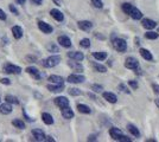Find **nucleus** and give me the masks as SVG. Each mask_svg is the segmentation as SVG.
Segmentation results:
<instances>
[{"label":"nucleus","instance_id":"1","mask_svg":"<svg viewBox=\"0 0 159 142\" xmlns=\"http://www.w3.org/2000/svg\"><path fill=\"white\" fill-rule=\"evenodd\" d=\"M109 135L114 141H124V142H129L132 141L129 137H127L126 135H124V133L120 130L119 128H111L109 129Z\"/></svg>","mask_w":159,"mask_h":142},{"label":"nucleus","instance_id":"2","mask_svg":"<svg viewBox=\"0 0 159 142\" xmlns=\"http://www.w3.org/2000/svg\"><path fill=\"white\" fill-rule=\"evenodd\" d=\"M113 46L119 52H125L127 50V41L122 38H113Z\"/></svg>","mask_w":159,"mask_h":142},{"label":"nucleus","instance_id":"3","mask_svg":"<svg viewBox=\"0 0 159 142\" xmlns=\"http://www.w3.org/2000/svg\"><path fill=\"white\" fill-rule=\"evenodd\" d=\"M60 62H61V56L55 54V56H50L45 61H43V65H44L45 68H53V67L58 65Z\"/></svg>","mask_w":159,"mask_h":142},{"label":"nucleus","instance_id":"4","mask_svg":"<svg viewBox=\"0 0 159 142\" xmlns=\"http://www.w3.org/2000/svg\"><path fill=\"white\" fill-rule=\"evenodd\" d=\"M125 68L131 69V70H137L140 68V64L138 59H135L134 57H128L125 61Z\"/></svg>","mask_w":159,"mask_h":142},{"label":"nucleus","instance_id":"5","mask_svg":"<svg viewBox=\"0 0 159 142\" xmlns=\"http://www.w3.org/2000/svg\"><path fill=\"white\" fill-rule=\"evenodd\" d=\"M66 81L69 83H73V84H80V83H83L86 81V77L82 76V75H77V74H73V75H69Z\"/></svg>","mask_w":159,"mask_h":142},{"label":"nucleus","instance_id":"6","mask_svg":"<svg viewBox=\"0 0 159 142\" xmlns=\"http://www.w3.org/2000/svg\"><path fill=\"white\" fill-rule=\"evenodd\" d=\"M4 72H6V74L18 75L21 72V68H20V67H17V65H13V64H5V67H4Z\"/></svg>","mask_w":159,"mask_h":142},{"label":"nucleus","instance_id":"7","mask_svg":"<svg viewBox=\"0 0 159 142\" xmlns=\"http://www.w3.org/2000/svg\"><path fill=\"white\" fill-rule=\"evenodd\" d=\"M38 27H39V30L43 32V33H47V34L52 33V31H53L52 26H51L50 24H48V23L42 21V20L38 21Z\"/></svg>","mask_w":159,"mask_h":142},{"label":"nucleus","instance_id":"8","mask_svg":"<svg viewBox=\"0 0 159 142\" xmlns=\"http://www.w3.org/2000/svg\"><path fill=\"white\" fill-rule=\"evenodd\" d=\"M55 104H56L58 108L63 109L69 105V100H68L66 97H64V96H58V97L55 98Z\"/></svg>","mask_w":159,"mask_h":142},{"label":"nucleus","instance_id":"9","mask_svg":"<svg viewBox=\"0 0 159 142\" xmlns=\"http://www.w3.org/2000/svg\"><path fill=\"white\" fill-rule=\"evenodd\" d=\"M77 26H79L80 30L88 32V31H90L93 28V23L89 20H81L77 23Z\"/></svg>","mask_w":159,"mask_h":142},{"label":"nucleus","instance_id":"10","mask_svg":"<svg viewBox=\"0 0 159 142\" xmlns=\"http://www.w3.org/2000/svg\"><path fill=\"white\" fill-rule=\"evenodd\" d=\"M68 65L73 69L74 71H77V72H83V65H82L79 61H74V59H71V61L68 62Z\"/></svg>","mask_w":159,"mask_h":142},{"label":"nucleus","instance_id":"11","mask_svg":"<svg viewBox=\"0 0 159 142\" xmlns=\"http://www.w3.org/2000/svg\"><path fill=\"white\" fill-rule=\"evenodd\" d=\"M68 57H69L70 59L79 61V62L84 59V54H82V52H80V51H70V52H68Z\"/></svg>","mask_w":159,"mask_h":142},{"label":"nucleus","instance_id":"12","mask_svg":"<svg viewBox=\"0 0 159 142\" xmlns=\"http://www.w3.org/2000/svg\"><path fill=\"white\" fill-rule=\"evenodd\" d=\"M57 41H58V44L61 46L66 47V49L71 46V39L69 37H66V36H60Z\"/></svg>","mask_w":159,"mask_h":142},{"label":"nucleus","instance_id":"13","mask_svg":"<svg viewBox=\"0 0 159 142\" xmlns=\"http://www.w3.org/2000/svg\"><path fill=\"white\" fill-rule=\"evenodd\" d=\"M12 104L11 103H2V104H0V113L2 114V115H8V114H11L12 113Z\"/></svg>","mask_w":159,"mask_h":142},{"label":"nucleus","instance_id":"14","mask_svg":"<svg viewBox=\"0 0 159 142\" xmlns=\"http://www.w3.org/2000/svg\"><path fill=\"white\" fill-rule=\"evenodd\" d=\"M50 14H51V17H52L55 20H57V21L64 20V14L62 13L60 10H57V8H52V10L50 11Z\"/></svg>","mask_w":159,"mask_h":142},{"label":"nucleus","instance_id":"15","mask_svg":"<svg viewBox=\"0 0 159 142\" xmlns=\"http://www.w3.org/2000/svg\"><path fill=\"white\" fill-rule=\"evenodd\" d=\"M141 25L143 27H145L146 30H152L154 27L157 26V23L152 19H148V18H146V19H143L141 20Z\"/></svg>","mask_w":159,"mask_h":142},{"label":"nucleus","instance_id":"16","mask_svg":"<svg viewBox=\"0 0 159 142\" xmlns=\"http://www.w3.org/2000/svg\"><path fill=\"white\" fill-rule=\"evenodd\" d=\"M47 88L49 91L57 94V93H62V91H63L64 85H63V84H48Z\"/></svg>","mask_w":159,"mask_h":142},{"label":"nucleus","instance_id":"17","mask_svg":"<svg viewBox=\"0 0 159 142\" xmlns=\"http://www.w3.org/2000/svg\"><path fill=\"white\" fill-rule=\"evenodd\" d=\"M129 15H131V18L134 19V20H140L141 18H143V13H141V11L138 10L137 7H132V10H131V12H129Z\"/></svg>","mask_w":159,"mask_h":142},{"label":"nucleus","instance_id":"18","mask_svg":"<svg viewBox=\"0 0 159 142\" xmlns=\"http://www.w3.org/2000/svg\"><path fill=\"white\" fill-rule=\"evenodd\" d=\"M32 135L34 140H37V141H44V139H45V134L42 129H33Z\"/></svg>","mask_w":159,"mask_h":142},{"label":"nucleus","instance_id":"19","mask_svg":"<svg viewBox=\"0 0 159 142\" xmlns=\"http://www.w3.org/2000/svg\"><path fill=\"white\" fill-rule=\"evenodd\" d=\"M62 116H63V118H66V120H70V118H73L74 117L73 109L70 108L69 105L66 107V108H63L62 109Z\"/></svg>","mask_w":159,"mask_h":142},{"label":"nucleus","instance_id":"20","mask_svg":"<svg viewBox=\"0 0 159 142\" xmlns=\"http://www.w3.org/2000/svg\"><path fill=\"white\" fill-rule=\"evenodd\" d=\"M102 96H103V98H105L107 102H109V103H116V102H118L116 95L113 94V93H108V91H106V93L102 94Z\"/></svg>","mask_w":159,"mask_h":142},{"label":"nucleus","instance_id":"21","mask_svg":"<svg viewBox=\"0 0 159 142\" xmlns=\"http://www.w3.org/2000/svg\"><path fill=\"white\" fill-rule=\"evenodd\" d=\"M139 54H140V56H141V57L145 59V61H148V62L153 61V56H152V54L148 51V50H146V49H140Z\"/></svg>","mask_w":159,"mask_h":142},{"label":"nucleus","instance_id":"22","mask_svg":"<svg viewBox=\"0 0 159 142\" xmlns=\"http://www.w3.org/2000/svg\"><path fill=\"white\" fill-rule=\"evenodd\" d=\"M26 72L30 75H32L34 78H37V80H39L42 78V75H40L39 70L37 68H34V67H27L26 68Z\"/></svg>","mask_w":159,"mask_h":142},{"label":"nucleus","instance_id":"23","mask_svg":"<svg viewBox=\"0 0 159 142\" xmlns=\"http://www.w3.org/2000/svg\"><path fill=\"white\" fill-rule=\"evenodd\" d=\"M49 82L52 83V84H63V83H64V80H63V77H61V76L51 75V76L49 77Z\"/></svg>","mask_w":159,"mask_h":142},{"label":"nucleus","instance_id":"24","mask_svg":"<svg viewBox=\"0 0 159 142\" xmlns=\"http://www.w3.org/2000/svg\"><path fill=\"white\" fill-rule=\"evenodd\" d=\"M127 130H128V131H129L134 137H140L139 129L137 128L134 124H131V123H129V124H127Z\"/></svg>","mask_w":159,"mask_h":142},{"label":"nucleus","instance_id":"25","mask_svg":"<svg viewBox=\"0 0 159 142\" xmlns=\"http://www.w3.org/2000/svg\"><path fill=\"white\" fill-rule=\"evenodd\" d=\"M23 28L20 26H13L12 27V34H13V37L16 39H20L21 37H23Z\"/></svg>","mask_w":159,"mask_h":142},{"label":"nucleus","instance_id":"26","mask_svg":"<svg viewBox=\"0 0 159 142\" xmlns=\"http://www.w3.org/2000/svg\"><path fill=\"white\" fill-rule=\"evenodd\" d=\"M42 120H43V122H44L45 124H48V126H50V124L53 123L52 115L49 114V113H43V114H42Z\"/></svg>","mask_w":159,"mask_h":142},{"label":"nucleus","instance_id":"27","mask_svg":"<svg viewBox=\"0 0 159 142\" xmlns=\"http://www.w3.org/2000/svg\"><path fill=\"white\" fill-rule=\"evenodd\" d=\"M92 65H93L94 70H95L96 72H101V74L107 72V68L105 65H102V64H99V63H96V62H93Z\"/></svg>","mask_w":159,"mask_h":142},{"label":"nucleus","instance_id":"28","mask_svg":"<svg viewBox=\"0 0 159 142\" xmlns=\"http://www.w3.org/2000/svg\"><path fill=\"white\" fill-rule=\"evenodd\" d=\"M77 110L81 114H90L92 113V109L89 108L88 105H86V104H82V103L77 104Z\"/></svg>","mask_w":159,"mask_h":142},{"label":"nucleus","instance_id":"29","mask_svg":"<svg viewBox=\"0 0 159 142\" xmlns=\"http://www.w3.org/2000/svg\"><path fill=\"white\" fill-rule=\"evenodd\" d=\"M93 57L96 61H105L107 57H108V54L105 51H100V52H94Z\"/></svg>","mask_w":159,"mask_h":142},{"label":"nucleus","instance_id":"30","mask_svg":"<svg viewBox=\"0 0 159 142\" xmlns=\"http://www.w3.org/2000/svg\"><path fill=\"white\" fill-rule=\"evenodd\" d=\"M145 38H146V39H151V41H154V39H158V38H159V33H158V32H153V31H150V32H146V33H145Z\"/></svg>","mask_w":159,"mask_h":142},{"label":"nucleus","instance_id":"31","mask_svg":"<svg viewBox=\"0 0 159 142\" xmlns=\"http://www.w3.org/2000/svg\"><path fill=\"white\" fill-rule=\"evenodd\" d=\"M12 124H13L16 128H19V129H25V123L19 120V118H16L12 121Z\"/></svg>","mask_w":159,"mask_h":142},{"label":"nucleus","instance_id":"32","mask_svg":"<svg viewBox=\"0 0 159 142\" xmlns=\"http://www.w3.org/2000/svg\"><path fill=\"white\" fill-rule=\"evenodd\" d=\"M5 100H6V102L11 103V104H19V100L16 96H12V95H7L5 97Z\"/></svg>","mask_w":159,"mask_h":142},{"label":"nucleus","instance_id":"33","mask_svg":"<svg viewBox=\"0 0 159 142\" xmlns=\"http://www.w3.org/2000/svg\"><path fill=\"white\" fill-rule=\"evenodd\" d=\"M68 93H69V95H71V96H80V95H82V91L77 88L68 89Z\"/></svg>","mask_w":159,"mask_h":142},{"label":"nucleus","instance_id":"34","mask_svg":"<svg viewBox=\"0 0 159 142\" xmlns=\"http://www.w3.org/2000/svg\"><path fill=\"white\" fill-rule=\"evenodd\" d=\"M132 4H129V2H125V4H122V11H124V13L126 14H129L131 12V10H132Z\"/></svg>","mask_w":159,"mask_h":142},{"label":"nucleus","instance_id":"35","mask_svg":"<svg viewBox=\"0 0 159 142\" xmlns=\"http://www.w3.org/2000/svg\"><path fill=\"white\" fill-rule=\"evenodd\" d=\"M80 45L82 47H84V49H89V47H90V41H89V38H83V39H81Z\"/></svg>","mask_w":159,"mask_h":142},{"label":"nucleus","instance_id":"36","mask_svg":"<svg viewBox=\"0 0 159 142\" xmlns=\"http://www.w3.org/2000/svg\"><path fill=\"white\" fill-rule=\"evenodd\" d=\"M92 5L95 8H102L103 7V2H102V0H92Z\"/></svg>","mask_w":159,"mask_h":142},{"label":"nucleus","instance_id":"37","mask_svg":"<svg viewBox=\"0 0 159 142\" xmlns=\"http://www.w3.org/2000/svg\"><path fill=\"white\" fill-rule=\"evenodd\" d=\"M92 90L94 93H101L103 90V87L102 85H99V84H93L92 85Z\"/></svg>","mask_w":159,"mask_h":142},{"label":"nucleus","instance_id":"38","mask_svg":"<svg viewBox=\"0 0 159 142\" xmlns=\"http://www.w3.org/2000/svg\"><path fill=\"white\" fill-rule=\"evenodd\" d=\"M118 88H119V90H121L122 93H125V94H131V91L128 90V88H127V87L125 85V84H124V83H120Z\"/></svg>","mask_w":159,"mask_h":142},{"label":"nucleus","instance_id":"39","mask_svg":"<svg viewBox=\"0 0 159 142\" xmlns=\"http://www.w3.org/2000/svg\"><path fill=\"white\" fill-rule=\"evenodd\" d=\"M48 50H49L50 52H53V54L58 52V47L56 46L55 44H50V45H48Z\"/></svg>","mask_w":159,"mask_h":142},{"label":"nucleus","instance_id":"40","mask_svg":"<svg viewBox=\"0 0 159 142\" xmlns=\"http://www.w3.org/2000/svg\"><path fill=\"white\" fill-rule=\"evenodd\" d=\"M8 8H10V11H11L13 14H16V15H18V14H19L18 10H17V8L14 7V5H12V4H10V5H8Z\"/></svg>","mask_w":159,"mask_h":142},{"label":"nucleus","instance_id":"41","mask_svg":"<svg viewBox=\"0 0 159 142\" xmlns=\"http://www.w3.org/2000/svg\"><path fill=\"white\" fill-rule=\"evenodd\" d=\"M128 84H129V87L132 89H138V87H139V84H138V82H135V81H128Z\"/></svg>","mask_w":159,"mask_h":142},{"label":"nucleus","instance_id":"42","mask_svg":"<svg viewBox=\"0 0 159 142\" xmlns=\"http://www.w3.org/2000/svg\"><path fill=\"white\" fill-rule=\"evenodd\" d=\"M0 83H1V84H5V85H10V84H11V81H10L8 78H1V80H0Z\"/></svg>","mask_w":159,"mask_h":142},{"label":"nucleus","instance_id":"43","mask_svg":"<svg viewBox=\"0 0 159 142\" xmlns=\"http://www.w3.org/2000/svg\"><path fill=\"white\" fill-rule=\"evenodd\" d=\"M6 18H7L6 13L0 8V20H6Z\"/></svg>","mask_w":159,"mask_h":142},{"label":"nucleus","instance_id":"44","mask_svg":"<svg viewBox=\"0 0 159 142\" xmlns=\"http://www.w3.org/2000/svg\"><path fill=\"white\" fill-rule=\"evenodd\" d=\"M152 89H153V91H154L156 94L159 95V85H158V84H152Z\"/></svg>","mask_w":159,"mask_h":142},{"label":"nucleus","instance_id":"45","mask_svg":"<svg viewBox=\"0 0 159 142\" xmlns=\"http://www.w3.org/2000/svg\"><path fill=\"white\" fill-rule=\"evenodd\" d=\"M23 113H24V116L26 117V120H27V121H30V122H33V121H34V120H33V118H31L30 116H27V114H26V111H25V110H24Z\"/></svg>","mask_w":159,"mask_h":142},{"label":"nucleus","instance_id":"46","mask_svg":"<svg viewBox=\"0 0 159 142\" xmlns=\"http://www.w3.org/2000/svg\"><path fill=\"white\" fill-rule=\"evenodd\" d=\"M44 141H49V142H55V139H52L51 136H45V139H44Z\"/></svg>","mask_w":159,"mask_h":142},{"label":"nucleus","instance_id":"47","mask_svg":"<svg viewBox=\"0 0 159 142\" xmlns=\"http://www.w3.org/2000/svg\"><path fill=\"white\" fill-rule=\"evenodd\" d=\"M88 141H96V135H90L88 137Z\"/></svg>","mask_w":159,"mask_h":142},{"label":"nucleus","instance_id":"48","mask_svg":"<svg viewBox=\"0 0 159 142\" xmlns=\"http://www.w3.org/2000/svg\"><path fill=\"white\" fill-rule=\"evenodd\" d=\"M31 1L36 5H42V2H43V0H31Z\"/></svg>","mask_w":159,"mask_h":142},{"label":"nucleus","instance_id":"49","mask_svg":"<svg viewBox=\"0 0 159 142\" xmlns=\"http://www.w3.org/2000/svg\"><path fill=\"white\" fill-rule=\"evenodd\" d=\"M16 1H17L19 5H23V4H25V1H26V0H16Z\"/></svg>","mask_w":159,"mask_h":142},{"label":"nucleus","instance_id":"50","mask_svg":"<svg viewBox=\"0 0 159 142\" xmlns=\"http://www.w3.org/2000/svg\"><path fill=\"white\" fill-rule=\"evenodd\" d=\"M135 44H137V45H139V44H140V41H139V38H135Z\"/></svg>","mask_w":159,"mask_h":142},{"label":"nucleus","instance_id":"51","mask_svg":"<svg viewBox=\"0 0 159 142\" xmlns=\"http://www.w3.org/2000/svg\"><path fill=\"white\" fill-rule=\"evenodd\" d=\"M156 105L159 108V98H157V100H156Z\"/></svg>","mask_w":159,"mask_h":142},{"label":"nucleus","instance_id":"52","mask_svg":"<svg viewBox=\"0 0 159 142\" xmlns=\"http://www.w3.org/2000/svg\"><path fill=\"white\" fill-rule=\"evenodd\" d=\"M158 33H159V27H158Z\"/></svg>","mask_w":159,"mask_h":142}]
</instances>
